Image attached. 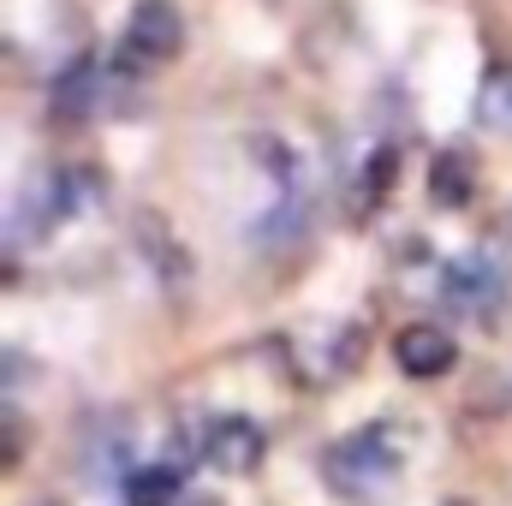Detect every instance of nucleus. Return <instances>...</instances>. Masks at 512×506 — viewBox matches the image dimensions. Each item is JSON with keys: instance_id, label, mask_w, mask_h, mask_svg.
Masks as SVG:
<instances>
[{"instance_id": "nucleus-1", "label": "nucleus", "mask_w": 512, "mask_h": 506, "mask_svg": "<svg viewBox=\"0 0 512 506\" xmlns=\"http://www.w3.org/2000/svg\"><path fill=\"white\" fill-rule=\"evenodd\" d=\"M399 465H405L399 429L364 423V429L340 435V441L322 453V483H328L346 506H382L387 495H393V483H399Z\"/></svg>"}, {"instance_id": "nucleus-2", "label": "nucleus", "mask_w": 512, "mask_h": 506, "mask_svg": "<svg viewBox=\"0 0 512 506\" xmlns=\"http://www.w3.org/2000/svg\"><path fill=\"white\" fill-rule=\"evenodd\" d=\"M441 298L459 316H489L495 304H507V268L489 251H465L441 268Z\"/></svg>"}, {"instance_id": "nucleus-3", "label": "nucleus", "mask_w": 512, "mask_h": 506, "mask_svg": "<svg viewBox=\"0 0 512 506\" xmlns=\"http://www.w3.org/2000/svg\"><path fill=\"white\" fill-rule=\"evenodd\" d=\"M268 453V435L256 417H239V411H221L203 423V459L221 471V477H251Z\"/></svg>"}, {"instance_id": "nucleus-4", "label": "nucleus", "mask_w": 512, "mask_h": 506, "mask_svg": "<svg viewBox=\"0 0 512 506\" xmlns=\"http://www.w3.org/2000/svg\"><path fill=\"white\" fill-rule=\"evenodd\" d=\"M120 48H126V66H114V72L161 66L167 54H179V6H173V0H137L131 18H126Z\"/></svg>"}, {"instance_id": "nucleus-5", "label": "nucleus", "mask_w": 512, "mask_h": 506, "mask_svg": "<svg viewBox=\"0 0 512 506\" xmlns=\"http://www.w3.org/2000/svg\"><path fill=\"white\" fill-rule=\"evenodd\" d=\"M393 364H399L411 381H435V376H447V370L459 364V346H453L447 328H435V322H411V328L393 334Z\"/></svg>"}, {"instance_id": "nucleus-6", "label": "nucleus", "mask_w": 512, "mask_h": 506, "mask_svg": "<svg viewBox=\"0 0 512 506\" xmlns=\"http://www.w3.org/2000/svg\"><path fill=\"white\" fill-rule=\"evenodd\" d=\"M108 84H114V78H108V66H102V60H90V54H84V60H72V66L54 78V120H72V126H78V120H90V114L108 102Z\"/></svg>"}, {"instance_id": "nucleus-7", "label": "nucleus", "mask_w": 512, "mask_h": 506, "mask_svg": "<svg viewBox=\"0 0 512 506\" xmlns=\"http://www.w3.org/2000/svg\"><path fill=\"white\" fill-rule=\"evenodd\" d=\"M120 495H126V506H179L185 477H179V465H143L120 483Z\"/></svg>"}, {"instance_id": "nucleus-8", "label": "nucleus", "mask_w": 512, "mask_h": 506, "mask_svg": "<svg viewBox=\"0 0 512 506\" xmlns=\"http://www.w3.org/2000/svg\"><path fill=\"white\" fill-rule=\"evenodd\" d=\"M429 197H435L441 209L471 203V155H465V149H441V155L429 161Z\"/></svg>"}, {"instance_id": "nucleus-9", "label": "nucleus", "mask_w": 512, "mask_h": 506, "mask_svg": "<svg viewBox=\"0 0 512 506\" xmlns=\"http://www.w3.org/2000/svg\"><path fill=\"white\" fill-rule=\"evenodd\" d=\"M477 120L483 126H512V66H495L489 78H483V90H477Z\"/></svg>"}, {"instance_id": "nucleus-10", "label": "nucleus", "mask_w": 512, "mask_h": 506, "mask_svg": "<svg viewBox=\"0 0 512 506\" xmlns=\"http://www.w3.org/2000/svg\"><path fill=\"white\" fill-rule=\"evenodd\" d=\"M441 506H483V501H441Z\"/></svg>"}, {"instance_id": "nucleus-11", "label": "nucleus", "mask_w": 512, "mask_h": 506, "mask_svg": "<svg viewBox=\"0 0 512 506\" xmlns=\"http://www.w3.org/2000/svg\"><path fill=\"white\" fill-rule=\"evenodd\" d=\"M203 506H209V501H203Z\"/></svg>"}]
</instances>
